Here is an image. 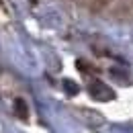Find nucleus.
Listing matches in <instances>:
<instances>
[{
	"mask_svg": "<svg viewBox=\"0 0 133 133\" xmlns=\"http://www.w3.org/2000/svg\"><path fill=\"white\" fill-rule=\"evenodd\" d=\"M88 94L92 96L94 100H98V102H107V100H115V90L111 88V86H107V84L98 80V78H92L90 82H88Z\"/></svg>",
	"mask_w": 133,
	"mask_h": 133,
	"instance_id": "obj_1",
	"label": "nucleus"
},
{
	"mask_svg": "<svg viewBox=\"0 0 133 133\" xmlns=\"http://www.w3.org/2000/svg\"><path fill=\"white\" fill-rule=\"evenodd\" d=\"M12 109H15V115H17L18 119L27 121V117H29V109H27V102H25V98H15V102H12Z\"/></svg>",
	"mask_w": 133,
	"mask_h": 133,
	"instance_id": "obj_2",
	"label": "nucleus"
},
{
	"mask_svg": "<svg viewBox=\"0 0 133 133\" xmlns=\"http://www.w3.org/2000/svg\"><path fill=\"white\" fill-rule=\"evenodd\" d=\"M62 86H64V90H66L68 96H76V94L80 92V86L74 82V80H68V78H66V80L62 82Z\"/></svg>",
	"mask_w": 133,
	"mask_h": 133,
	"instance_id": "obj_3",
	"label": "nucleus"
}]
</instances>
